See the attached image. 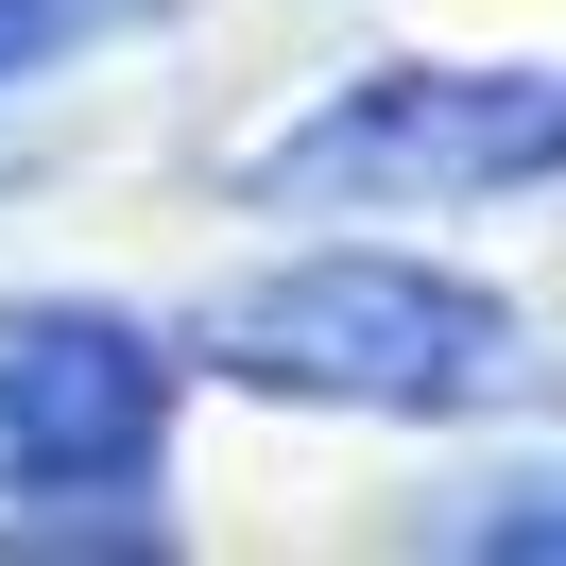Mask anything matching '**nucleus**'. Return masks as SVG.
I'll use <instances>...</instances> for the list:
<instances>
[{
	"mask_svg": "<svg viewBox=\"0 0 566 566\" xmlns=\"http://www.w3.org/2000/svg\"><path fill=\"white\" fill-rule=\"evenodd\" d=\"M207 360L292 412H395V429H463V412H515V395L566 378V344L515 310L497 275H447V258H378V241H326L275 258L207 310Z\"/></svg>",
	"mask_w": 566,
	"mask_h": 566,
	"instance_id": "1",
	"label": "nucleus"
},
{
	"mask_svg": "<svg viewBox=\"0 0 566 566\" xmlns=\"http://www.w3.org/2000/svg\"><path fill=\"white\" fill-rule=\"evenodd\" d=\"M566 172V70H360L241 155L258 207H497Z\"/></svg>",
	"mask_w": 566,
	"mask_h": 566,
	"instance_id": "2",
	"label": "nucleus"
},
{
	"mask_svg": "<svg viewBox=\"0 0 566 566\" xmlns=\"http://www.w3.org/2000/svg\"><path fill=\"white\" fill-rule=\"evenodd\" d=\"M172 463V344L120 310H0V497H138Z\"/></svg>",
	"mask_w": 566,
	"mask_h": 566,
	"instance_id": "3",
	"label": "nucleus"
},
{
	"mask_svg": "<svg viewBox=\"0 0 566 566\" xmlns=\"http://www.w3.org/2000/svg\"><path fill=\"white\" fill-rule=\"evenodd\" d=\"M447 549H515V566H566V463H532V481H481L447 515Z\"/></svg>",
	"mask_w": 566,
	"mask_h": 566,
	"instance_id": "4",
	"label": "nucleus"
},
{
	"mask_svg": "<svg viewBox=\"0 0 566 566\" xmlns=\"http://www.w3.org/2000/svg\"><path fill=\"white\" fill-rule=\"evenodd\" d=\"M138 18H172V0H0V86H18V70H52V52L138 35Z\"/></svg>",
	"mask_w": 566,
	"mask_h": 566,
	"instance_id": "5",
	"label": "nucleus"
}]
</instances>
